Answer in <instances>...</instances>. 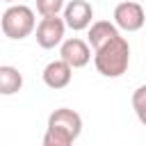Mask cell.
I'll return each instance as SVG.
<instances>
[{
  "mask_svg": "<svg viewBox=\"0 0 146 146\" xmlns=\"http://www.w3.org/2000/svg\"><path fill=\"white\" fill-rule=\"evenodd\" d=\"M94 64L96 71L105 78H119L128 71L130 64V46L125 36H114L112 41H107L105 46H100L94 55Z\"/></svg>",
  "mask_w": 146,
  "mask_h": 146,
  "instance_id": "cell-1",
  "label": "cell"
},
{
  "mask_svg": "<svg viewBox=\"0 0 146 146\" xmlns=\"http://www.w3.org/2000/svg\"><path fill=\"white\" fill-rule=\"evenodd\" d=\"M36 27V18H34V11L27 7V5H11L5 9L2 14V32L5 36L9 39H25L34 32Z\"/></svg>",
  "mask_w": 146,
  "mask_h": 146,
  "instance_id": "cell-2",
  "label": "cell"
},
{
  "mask_svg": "<svg viewBox=\"0 0 146 146\" xmlns=\"http://www.w3.org/2000/svg\"><path fill=\"white\" fill-rule=\"evenodd\" d=\"M146 23V11L139 2H119L114 9V25L123 32H137Z\"/></svg>",
  "mask_w": 146,
  "mask_h": 146,
  "instance_id": "cell-3",
  "label": "cell"
},
{
  "mask_svg": "<svg viewBox=\"0 0 146 146\" xmlns=\"http://www.w3.org/2000/svg\"><path fill=\"white\" fill-rule=\"evenodd\" d=\"M64 30H66V23L64 18L59 16H48V18H41V23L36 25V43L46 50L64 43Z\"/></svg>",
  "mask_w": 146,
  "mask_h": 146,
  "instance_id": "cell-4",
  "label": "cell"
},
{
  "mask_svg": "<svg viewBox=\"0 0 146 146\" xmlns=\"http://www.w3.org/2000/svg\"><path fill=\"white\" fill-rule=\"evenodd\" d=\"M91 18H94V9H91V5L87 0H71L64 7V23L73 32H80V30L91 27L94 25Z\"/></svg>",
  "mask_w": 146,
  "mask_h": 146,
  "instance_id": "cell-5",
  "label": "cell"
},
{
  "mask_svg": "<svg viewBox=\"0 0 146 146\" xmlns=\"http://www.w3.org/2000/svg\"><path fill=\"white\" fill-rule=\"evenodd\" d=\"M59 59H64L71 68H82L89 64L91 59V48L89 43H84L82 39L73 36V39H66L62 46H59Z\"/></svg>",
  "mask_w": 146,
  "mask_h": 146,
  "instance_id": "cell-6",
  "label": "cell"
},
{
  "mask_svg": "<svg viewBox=\"0 0 146 146\" xmlns=\"http://www.w3.org/2000/svg\"><path fill=\"white\" fill-rule=\"evenodd\" d=\"M48 128H57V130L68 132L71 137L78 139L80 132H82V119H80V114L73 112V110L59 107V110H55V112L48 116Z\"/></svg>",
  "mask_w": 146,
  "mask_h": 146,
  "instance_id": "cell-7",
  "label": "cell"
},
{
  "mask_svg": "<svg viewBox=\"0 0 146 146\" xmlns=\"http://www.w3.org/2000/svg\"><path fill=\"white\" fill-rule=\"evenodd\" d=\"M41 75H43L46 87H50V89H64V87H68V82L73 78V68L64 59H55V62L46 64V68H43Z\"/></svg>",
  "mask_w": 146,
  "mask_h": 146,
  "instance_id": "cell-8",
  "label": "cell"
},
{
  "mask_svg": "<svg viewBox=\"0 0 146 146\" xmlns=\"http://www.w3.org/2000/svg\"><path fill=\"white\" fill-rule=\"evenodd\" d=\"M114 36H119V27L114 23H110V21H96L89 27V46L94 50H98L100 46H105Z\"/></svg>",
  "mask_w": 146,
  "mask_h": 146,
  "instance_id": "cell-9",
  "label": "cell"
},
{
  "mask_svg": "<svg viewBox=\"0 0 146 146\" xmlns=\"http://www.w3.org/2000/svg\"><path fill=\"white\" fill-rule=\"evenodd\" d=\"M23 87V75L18 73V68L14 66H0V94L2 96H11L16 91H21Z\"/></svg>",
  "mask_w": 146,
  "mask_h": 146,
  "instance_id": "cell-10",
  "label": "cell"
},
{
  "mask_svg": "<svg viewBox=\"0 0 146 146\" xmlns=\"http://www.w3.org/2000/svg\"><path fill=\"white\" fill-rule=\"evenodd\" d=\"M132 110H135L137 119L146 125V84H141L132 91Z\"/></svg>",
  "mask_w": 146,
  "mask_h": 146,
  "instance_id": "cell-11",
  "label": "cell"
},
{
  "mask_svg": "<svg viewBox=\"0 0 146 146\" xmlns=\"http://www.w3.org/2000/svg\"><path fill=\"white\" fill-rule=\"evenodd\" d=\"M64 0H36V11L48 18V16H57L62 9H64Z\"/></svg>",
  "mask_w": 146,
  "mask_h": 146,
  "instance_id": "cell-12",
  "label": "cell"
},
{
  "mask_svg": "<svg viewBox=\"0 0 146 146\" xmlns=\"http://www.w3.org/2000/svg\"><path fill=\"white\" fill-rule=\"evenodd\" d=\"M5 2H16V0H5Z\"/></svg>",
  "mask_w": 146,
  "mask_h": 146,
  "instance_id": "cell-13",
  "label": "cell"
}]
</instances>
